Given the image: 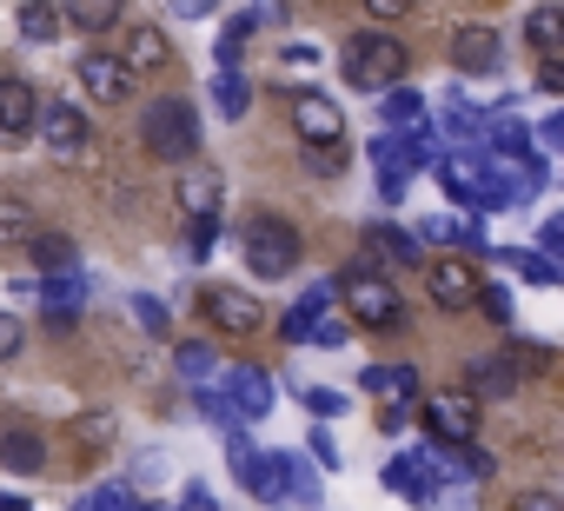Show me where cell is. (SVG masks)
Instances as JSON below:
<instances>
[{
	"mask_svg": "<svg viewBox=\"0 0 564 511\" xmlns=\"http://www.w3.org/2000/svg\"><path fill=\"white\" fill-rule=\"evenodd\" d=\"M140 140H147L153 160H166V166H193V160H199V113H193V100H180V94L147 100V113H140Z\"/></svg>",
	"mask_w": 564,
	"mask_h": 511,
	"instance_id": "obj_1",
	"label": "cell"
},
{
	"mask_svg": "<svg viewBox=\"0 0 564 511\" xmlns=\"http://www.w3.org/2000/svg\"><path fill=\"white\" fill-rule=\"evenodd\" d=\"M239 252H246V267L259 280H286L300 267V226H286L279 213H252L239 226Z\"/></svg>",
	"mask_w": 564,
	"mask_h": 511,
	"instance_id": "obj_2",
	"label": "cell"
},
{
	"mask_svg": "<svg viewBox=\"0 0 564 511\" xmlns=\"http://www.w3.org/2000/svg\"><path fill=\"white\" fill-rule=\"evenodd\" d=\"M339 67H346L352 87H366V94H392V87L405 80V41H399V34H352L346 54H339Z\"/></svg>",
	"mask_w": 564,
	"mask_h": 511,
	"instance_id": "obj_3",
	"label": "cell"
},
{
	"mask_svg": "<svg viewBox=\"0 0 564 511\" xmlns=\"http://www.w3.org/2000/svg\"><path fill=\"white\" fill-rule=\"evenodd\" d=\"M339 300H346V313H352V319H359L366 333H392V326L405 319V306H399V293H392V286H386L379 273H366V267L339 280Z\"/></svg>",
	"mask_w": 564,
	"mask_h": 511,
	"instance_id": "obj_4",
	"label": "cell"
},
{
	"mask_svg": "<svg viewBox=\"0 0 564 511\" xmlns=\"http://www.w3.org/2000/svg\"><path fill=\"white\" fill-rule=\"evenodd\" d=\"M34 127H41L47 153H54V160H67V166L94 153V127H87V113H80L74 100H41V120H34Z\"/></svg>",
	"mask_w": 564,
	"mask_h": 511,
	"instance_id": "obj_5",
	"label": "cell"
},
{
	"mask_svg": "<svg viewBox=\"0 0 564 511\" xmlns=\"http://www.w3.org/2000/svg\"><path fill=\"white\" fill-rule=\"evenodd\" d=\"M425 425H432V438L452 452V445H471L478 438V405L458 392V385H438V392H425Z\"/></svg>",
	"mask_w": 564,
	"mask_h": 511,
	"instance_id": "obj_6",
	"label": "cell"
},
{
	"mask_svg": "<svg viewBox=\"0 0 564 511\" xmlns=\"http://www.w3.org/2000/svg\"><path fill=\"white\" fill-rule=\"evenodd\" d=\"M293 127H300V140H313L319 153H333V146L346 140V113H339V100L319 94V87H306V94L293 100Z\"/></svg>",
	"mask_w": 564,
	"mask_h": 511,
	"instance_id": "obj_7",
	"label": "cell"
},
{
	"mask_svg": "<svg viewBox=\"0 0 564 511\" xmlns=\"http://www.w3.org/2000/svg\"><path fill=\"white\" fill-rule=\"evenodd\" d=\"M498 67H505V34H498V28H458V34H452V74L485 80V74H498Z\"/></svg>",
	"mask_w": 564,
	"mask_h": 511,
	"instance_id": "obj_8",
	"label": "cell"
},
{
	"mask_svg": "<svg viewBox=\"0 0 564 511\" xmlns=\"http://www.w3.org/2000/svg\"><path fill=\"white\" fill-rule=\"evenodd\" d=\"M425 286H432V300L445 306V313H465L471 300H478V267L471 260H432V273H425Z\"/></svg>",
	"mask_w": 564,
	"mask_h": 511,
	"instance_id": "obj_9",
	"label": "cell"
},
{
	"mask_svg": "<svg viewBox=\"0 0 564 511\" xmlns=\"http://www.w3.org/2000/svg\"><path fill=\"white\" fill-rule=\"evenodd\" d=\"M80 87H87V100H133L140 80L120 67V54L94 47V54H80Z\"/></svg>",
	"mask_w": 564,
	"mask_h": 511,
	"instance_id": "obj_10",
	"label": "cell"
},
{
	"mask_svg": "<svg viewBox=\"0 0 564 511\" xmlns=\"http://www.w3.org/2000/svg\"><path fill=\"white\" fill-rule=\"evenodd\" d=\"M438 186H445L458 206L485 213V153H445V160H438Z\"/></svg>",
	"mask_w": 564,
	"mask_h": 511,
	"instance_id": "obj_11",
	"label": "cell"
},
{
	"mask_svg": "<svg viewBox=\"0 0 564 511\" xmlns=\"http://www.w3.org/2000/svg\"><path fill=\"white\" fill-rule=\"evenodd\" d=\"M511 392H518V366H511L505 352L465 366V399H471V405H485V399H511Z\"/></svg>",
	"mask_w": 564,
	"mask_h": 511,
	"instance_id": "obj_12",
	"label": "cell"
},
{
	"mask_svg": "<svg viewBox=\"0 0 564 511\" xmlns=\"http://www.w3.org/2000/svg\"><path fill=\"white\" fill-rule=\"evenodd\" d=\"M359 246H366V260H379V267H412L419 260V239L405 226H392V219H372L359 232Z\"/></svg>",
	"mask_w": 564,
	"mask_h": 511,
	"instance_id": "obj_13",
	"label": "cell"
},
{
	"mask_svg": "<svg viewBox=\"0 0 564 511\" xmlns=\"http://www.w3.org/2000/svg\"><path fill=\"white\" fill-rule=\"evenodd\" d=\"M199 306H206V319H213L219 333H252V326H259V306H252L239 286H206Z\"/></svg>",
	"mask_w": 564,
	"mask_h": 511,
	"instance_id": "obj_14",
	"label": "cell"
},
{
	"mask_svg": "<svg viewBox=\"0 0 564 511\" xmlns=\"http://www.w3.org/2000/svg\"><path fill=\"white\" fill-rule=\"evenodd\" d=\"M226 405H232L239 418H265V412H272V379H265L259 366H232V379H226Z\"/></svg>",
	"mask_w": 564,
	"mask_h": 511,
	"instance_id": "obj_15",
	"label": "cell"
},
{
	"mask_svg": "<svg viewBox=\"0 0 564 511\" xmlns=\"http://www.w3.org/2000/svg\"><path fill=\"white\" fill-rule=\"evenodd\" d=\"M34 120H41V94L28 80H0V133L21 140V133H34Z\"/></svg>",
	"mask_w": 564,
	"mask_h": 511,
	"instance_id": "obj_16",
	"label": "cell"
},
{
	"mask_svg": "<svg viewBox=\"0 0 564 511\" xmlns=\"http://www.w3.org/2000/svg\"><path fill=\"white\" fill-rule=\"evenodd\" d=\"M28 260H34L41 280H54V273H80V246H74L67 232H34V239H28Z\"/></svg>",
	"mask_w": 564,
	"mask_h": 511,
	"instance_id": "obj_17",
	"label": "cell"
},
{
	"mask_svg": "<svg viewBox=\"0 0 564 511\" xmlns=\"http://www.w3.org/2000/svg\"><path fill=\"white\" fill-rule=\"evenodd\" d=\"M259 21H279V8L226 14V28H219V74H239V54H246V41H252V28H259Z\"/></svg>",
	"mask_w": 564,
	"mask_h": 511,
	"instance_id": "obj_18",
	"label": "cell"
},
{
	"mask_svg": "<svg viewBox=\"0 0 564 511\" xmlns=\"http://www.w3.org/2000/svg\"><path fill=\"white\" fill-rule=\"evenodd\" d=\"M366 392L386 399V412H405L419 399V366H372L366 372Z\"/></svg>",
	"mask_w": 564,
	"mask_h": 511,
	"instance_id": "obj_19",
	"label": "cell"
},
{
	"mask_svg": "<svg viewBox=\"0 0 564 511\" xmlns=\"http://www.w3.org/2000/svg\"><path fill=\"white\" fill-rule=\"evenodd\" d=\"M180 206H186V219H213V213H219V173L193 160V166L180 173Z\"/></svg>",
	"mask_w": 564,
	"mask_h": 511,
	"instance_id": "obj_20",
	"label": "cell"
},
{
	"mask_svg": "<svg viewBox=\"0 0 564 511\" xmlns=\"http://www.w3.org/2000/svg\"><path fill=\"white\" fill-rule=\"evenodd\" d=\"M173 61V47H166V34L160 28H133V41H127V54H120V67L140 80V74H160Z\"/></svg>",
	"mask_w": 564,
	"mask_h": 511,
	"instance_id": "obj_21",
	"label": "cell"
},
{
	"mask_svg": "<svg viewBox=\"0 0 564 511\" xmlns=\"http://www.w3.org/2000/svg\"><path fill=\"white\" fill-rule=\"evenodd\" d=\"M326 306H333V286H313L286 319H279V339H286V346H306V339H313V326L326 319Z\"/></svg>",
	"mask_w": 564,
	"mask_h": 511,
	"instance_id": "obj_22",
	"label": "cell"
},
{
	"mask_svg": "<svg viewBox=\"0 0 564 511\" xmlns=\"http://www.w3.org/2000/svg\"><path fill=\"white\" fill-rule=\"evenodd\" d=\"M0 465H8V471H21V478H34V471L47 465V445H41V432L14 425L8 438H0Z\"/></svg>",
	"mask_w": 564,
	"mask_h": 511,
	"instance_id": "obj_23",
	"label": "cell"
},
{
	"mask_svg": "<svg viewBox=\"0 0 564 511\" xmlns=\"http://www.w3.org/2000/svg\"><path fill=\"white\" fill-rule=\"evenodd\" d=\"M173 366H180V379H186V385H199V392L219 379V352H213L206 339H186V346H173Z\"/></svg>",
	"mask_w": 564,
	"mask_h": 511,
	"instance_id": "obj_24",
	"label": "cell"
},
{
	"mask_svg": "<svg viewBox=\"0 0 564 511\" xmlns=\"http://www.w3.org/2000/svg\"><path fill=\"white\" fill-rule=\"evenodd\" d=\"M67 28H80V34H107V28H120L127 14L120 8H107V0H80V8H54Z\"/></svg>",
	"mask_w": 564,
	"mask_h": 511,
	"instance_id": "obj_25",
	"label": "cell"
},
{
	"mask_svg": "<svg viewBox=\"0 0 564 511\" xmlns=\"http://www.w3.org/2000/svg\"><path fill=\"white\" fill-rule=\"evenodd\" d=\"M41 300H47L54 319H74V306L87 300V280H80V273H54V280L41 286Z\"/></svg>",
	"mask_w": 564,
	"mask_h": 511,
	"instance_id": "obj_26",
	"label": "cell"
},
{
	"mask_svg": "<svg viewBox=\"0 0 564 511\" xmlns=\"http://www.w3.org/2000/svg\"><path fill=\"white\" fill-rule=\"evenodd\" d=\"M386 491H392V498H412V504H425V498H432V478H425L412 458H392V465H386Z\"/></svg>",
	"mask_w": 564,
	"mask_h": 511,
	"instance_id": "obj_27",
	"label": "cell"
},
{
	"mask_svg": "<svg viewBox=\"0 0 564 511\" xmlns=\"http://www.w3.org/2000/svg\"><path fill=\"white\" fill-rule=\"evenodd\" d=\"M41 226H34V206L28 199H0V246H28Z\"/></svg>",
	"mask_w": 564,
	"mask_h": 511,
	"instance_id": "obj_28",
	"label": "cell"
},
{
	"mask_svg": "<svg viewBox=\"0 0 564 511\" xmlns=\"http://www.w3.org/2000/svg\"><path fill=\"white\" fill-rule=\"evenodd\" d=\"M213 107H219L226 120H246V107H252V87H246V74H213Z\"/></svg>",
	"mask_w": 564,
	"mask_h": 511,
	"instance_id": "obj_29",
	"label": "cell"
},
{
	"mask_svg": "<svg viewBox=\"0 0 564 511\" xmlns=\"http://www.w3.org/2000/svg\"><path fill=\"white\" fill-rule=\"evenodd\" d=\"M557 28H564V8H531V21H524V41L551 61L557 54Z\"/></svg>",
	"mask_w": 564,
	"mask_h": 511,
	"instance_id": "obj_30",
	"label": "cell"
},
{
	"mask_svg": "<svg viewBox=\"0 0 564 511\" xmlns=\"http://www.w3.org/2000/svg\"><path fill=\"white\" fill-rule=\"evenodd\" d=\"M386 120H392V127H405V133H419V127H425V94H412V87H392V100H386Z\"/></svg>",
	"mask_w": 564,
	"mask_h": 511,
	"instance_id": "obj_31",
	"label": "cell"
},
{
	"mask_svg": "<svg viewBox=\"0 0 564 511\" xmlns=\"http://www.w3.org/2000/svg\"><path fill=\"white\" fill-rule=\"evenodd\" d=\"M133 504H140V498H133V485H94L74 511H133Z\"/></svg>",
	"mask_w": 564,
	"mask_h": 511,
	"instance_id": "obj_32",
	"label": "cell"
},
{
	"mask_svg": "<svg viewBox=\"0 0 564 511\" xmlns=\"http://www.w3.org/2000/svg\"><path fill=\"white\" fill-rule=\"evenodd\" d=\"M498 260H511V267L531 280V286H557V267L544 260V252H498Z\"/></svg>",
	"mask_w": 564,
	"mask_h": 511,
	"instance_id": "obj_33",
	"label": "cell"
},
{
	"mask_svg": "<svg viewBox=\"0 0 564 511\" xmlns=\"http://www.w3.org/2000/svg\"><path fill=\"white\" fill-rule=\"evenodd\" d=\"M471 306H485V319H491V326H511V313H518L511 286H478V300H471Z\"/></svg>",
	"mask_w": 564,
	"mask_h": 511,
	"instance_id": "obj_34",
	"label": "cell"
},
{
	"mask_svg": "<svg viewBox=\"0 0 564 511\" xmlns=\"http://www.w3.org/2000/svg\"><path fill=\"white\" fill-rule=\"evenodd\" d=\"M14 21H21V34H28V41H54V28H61V14H54V8H21Z\"/></svg>",
	"mask_w": 564,
	"mask_h": 511,
	"instance_id": "obj_35",
	"label": "cell"
},
{
	"mask_svg": "<svg viewBox=\"0 0 564 511\" xmlns=\"http://www.w3.org/2000/svg\"><path fill=\"white\" fill-rule=\"evenodd\" d=\"M199 418L219 425V432H239V412L226 405V392H199Z\"/></svg>",
	"mask_w": 564,
	"mask_h": 511,
	"instance_id": "obj_36",
	"label": "cell"
},
{
	"mask_svg": "<svg viewBox=\"0 0 564 511\" xmlns=\"http://www.w3.org/2000/svg\"><path fill=\"white\" fill-rule=\"evenodd\" d=\"M28 346V326H21V313H0V359H14Z\"/></svg>",
	"mask_w": 564,
	"mask_h": 511,
	"instance_id": "obj_37",
	"label": "cell"
},
{
	"mask_svg": "<svg viewBox=\"0 0 564 511\" xmlns=\"http://www.w3.org/2000/svg\"><path fill=\"white\" fill-rule=\"evenodd\" d=\"M133 319H140L147 333H166V306H160L153 293H140V300H133Z\"/></svg>",
	"mask_w": 564,
	"mask_h": 511,
	"instance_id": "obj_38",
	"label": "cell"
},
{
	"mask_svg": "<svg viewBox=\"0 0 564 511\" xmlns=\"http://www.w3.org/2000/svg\"><path fill=\"white\" fill-rule=\"evenodd\" d=\"M107 432H113V425H107V412H87V418H74V438H80V445H107Z\"/></svg>",
	"mask_w": 564,
	"mask_h": 511,
	"instance_id": "obj_39",
	"label": "cell"
},
{
	"mask_svg": "<svg viewBox=\"0 0 564 511\" xmlns=\"http://www.w3.org/2000/svg\"><path fill=\"white\" fill-rule=\"evenodd\" d=\"M505 359H524V366H538V372H544V366H551V346H538V339H511V352H505Z\"/></svg>",
	"mask_w": 564,
	"mask_h": 511,
	"instance_id": "obj_40",
	"label": "cell"
},
{
	"mask_svg": "<svg viewBox=\"0 0 564 511\" xmlns=\"http://www.w3.org/2000/svg\"><path fill=\"white\" fill-rule=\"evenodd\" d=\"M511 511H564V498H557V491H518Z\"/></svg>",
	"mask_w": 564,
	"mask_h": 511,
	"instance_id": "obj_41",
	"label": "cell"
},
{
	"mask_svg": "<svg viewBox=\"0 0 564 511\" xmlns=\"http://www.w3.org/2000/svg\"><path fill=\"white\" fill-rule=\"evenodd\" d=\"M313 346H346V319H319L313 326Z\"/></svg>",
	"mask_w": 564,
	"mask_h": 511,
	"instance_id": "obj_42",
	"label": "cell"
},
{
	"mask_svg": "<svg viewBox=\"0 0 564 511\" xmlns=\"http://www.w3.org/2000/svg\"><path fill=\"white\" fill-rule=\"evenodd\" d=\"M366 14L386 28V21H399V14H405V0H366Z\"/></svg>",
	"mask_w": 564,
	"mask_h": 511,
	"instance_id": "obj_43",
	"label": "cell"
},
{
	"mask_svg": "<svg viewBox=\"0 0 564 511\" xmlns=\"http://www.w3.org/2000/svg\"><path fill=\"white\" fill-rule=\"evenodd\" d=\"M186 246L206 252V246H213V219H186Z\"/></svg>",
	"mask_w": 564,
	"mask_h": 511,
	"instance_id": "obj_44",
	"label": "cell"
},
{
	"mask_svg": "<svg viewBox=\"0 0 564 511\" xmlns=\"http://www.w3.org/2000/svg\"><path fill=\"white\" fill-rule=\"evenodd\" d=\"M538 87H544V94H564V67H557V61H544V67H538Z\"/></svg>",
	"mask_w": 564,
	"mask_h": 511,
	"instance_id": "obj_45",
	"label": "cell"
},
{
	"mask_svg": "<svg viewBox=\"0 0 564 511\" xmlns=\"http://www.w3.org/2000/svg\"><path fill=\"white\" fill-rule=\"evenodd\" d=\"M306 405H313V412H326V418H333V412H346V399H339V392H306Z\"/></svg>",
	"mask_w": 564,
	"mask_h": 511,
	"instance_id": "obj_46",
	"label": "cell"
},
{
	"mask_svg": "<svg viewBox=\"0 0 564 511\" xmlns=\"http://www.w3.org/2000/svg\"><path fill=\"white\" fill-rule=\"evenodd\" d=\"M313 458H319V465H339V445H333L326 432H313Z\"/></svg>",
	"mask_w": 564,
	"mask_h": 511,
	"instance_id": "obj_47",
	"label": "cell"
},
{
	"mask_svg": "<svg viewBox=\"0 0 564 511\" xmlns=\"http://www.w3.org/2000/svg\"><path fill=\"white\" fill-rule=\"evenodd\" d=\"M538 140H544V146H564V120H557V113H551V120H544V127H538Z\"/></svg>",
	"mask_w": 564,
	"mask_h": 511,
	"instance_id": "obj_48",
	"label": "cell"
},
{
	"mask_svg": "<svg viewBox=\"0 0 564 511\" xmlns=\"http://www.w3.org/2000/svg\"><path fill=\"white\" fill-rule=\"evenodd\" d=\"M186 511H213V498H206V485H186Z\"/></svg>",
	"mask_w": 564,
	"mask_h": 511,
	"instance_id": "obj_49",
	"label": "cell"
},
{
	"mask_svg": "<svg viewBox=\"0 0 564 511\" xmlns=\"http://www.w3.org/2000/svg\"><path fill=\"white\" fill-rule=\"evenodd\" d=\"M0 511H28V498H14V491H8V498H0Z\"/></svg>",
	"mask_w": 564,
	"mask_h": 511,
	"instance_id": "obj_50",
	"label": "cell"
}]
</instances>
